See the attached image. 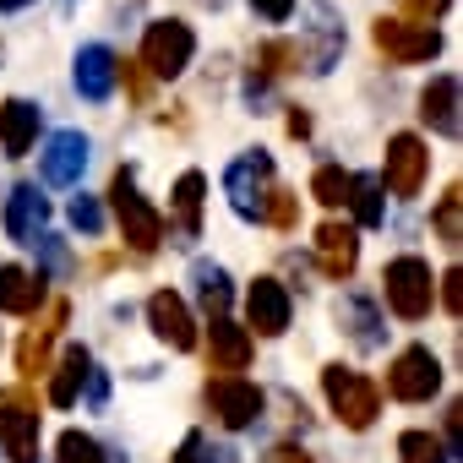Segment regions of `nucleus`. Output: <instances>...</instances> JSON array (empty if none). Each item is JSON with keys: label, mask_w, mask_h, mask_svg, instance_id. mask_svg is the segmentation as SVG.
<instances>
[{"label": "nucleus", "mask_w": 463, "mask_h": 463, "mask_svg": "<svg viewBox=\"0 0 463 463\" xmlns=\"http://www.w3.org/2000/svg\"><path fill=\"white\" fill-rule=\"evenodd\" d=\"M109 207H115L120 235H126V246H131L137 257H153V251L164 246V213L137 191V175H131V169H115V180H109Z\"/></svg>", "instance_id": "1"}, {"label": "nucleus", "mask_w": 463, "mask_h": 463, "mask_svg": "<svg viewBox=\"0 0 463 463\" xmlns=\"http://www.w3.org/2000/svg\"><path fill=\"white\" fill-rule=\"evenodd\" d=\"M322 392H327L333 414H338L349 430H371L376 414H382V387H376L371 376L349 371V365H327V371H322Z\"/></svg>", "instance_id": "2"}, {"label": "nucleus", "mask_w": 463, "mask_h": 463, "mask_svg": "<svg viewBox=\"0 0 463 463\" xmlns=\"http://www.w3.org/2000/svg\"><path fill=\"white\" fill-rule=\"evenodd\" d=\"M382 289H387V311L392 317H403V322H425L430 317L436 284H430V268L420 257H392L382 268Z\"/></svg>", "instance_id": "3"}, {"label": "nucleus", "mask_w": 463, "mask_h": 463, "mask_svg": "<svg viewBox=\"0 0 463 463\" xmlns=\"http://www.w3.org/2000/svg\"><path fill=\"white\" fill-rule=\"evenodd\" d=\"M371 44L392 66H420V61H436L441 55V33L430 23H414V17H376L371 23Z\"/></svg>", "instance_id": "4"}, {"label": "nucleus", "mask_w": 463, "mask_h": 463, "mask_svg": "<svg viewBox=\"0 0 463 463\" xmlns=\"http://www.w3.org/2000/svg\"><path fill=\"white\" fill-rule=\"evenodd\" d=\"M191 55H196V33H191L180 17H158V23H147V33H142V66H147L158 82L180 77V71L191 66Z\"/></svg>", "instance_id": "5"}, {"label": "nucleus", "mask_w": 463, "mask_h": 463, "mask_svg": "<svg viewBox=\"0 0 463 463\" xmlns=\"http://www.w3.org/2000/svg\"><path fill=\"white\" fill-rule=\"evenodd\" d=\"M268 191H273V158H268L262 147H257V153H241L235 164L223 169V196H229V207H235L241 218H251V223H262Z\"/></svg>", "instance_id": "6"}, {"label": "nucleus", "mask_w": 463, "mask_h": 463, "mask_svg": "<svg viewBox=\"0 0 463 463\" xmlns=\"http://www.w3.org/2000/svg\"><path fill=\"white\" fill-rule=\"evenodd\" d=\"M207 409L218 414V425H229V430H246V425H257L262 420V387L257 382H246L241 371H218L213 382H207Z\"/></svg>", "instance_id": "7"}, {"label": "nucleus", "mask_w": 463, "mask_h": 463, "mask_svg": "<svg viewBox=\"0 0 463 463\" xmlns=\"http://www.w3.org/2000/svg\"><path fill=\"white\" fill-rule=\"evenodd\" d=\"M436 387H441V365H436V354H430L425 344H409V349L392 354V365H387V392H392L398 403H430Z\"/></svg>", "instance_id": "8"}, {"label": "nucleus", "mask_w": 463, "mask_h": 463, "mask_svg": "<svg viewBox=\"0 0 463 463\" xmlns=\"http://www.w3.org/2000/svg\"><path fill=\"white\" fill-rule=\"evenodd\" d=\"M0 447L12 463H39V409L28 392H12L0 403Z\"/></svg>", "instance_id": "9"}, {"label": "nucleus", "mask_w": 463, "mask_h": 463, "mask_svg": "<svg viewBox=\"0 0 463 463\" xmlns=\"http://www.w3.org/2000/svg\"><path fill=\"white\" fill-rule=\"evenodd\" d=\"M425 169H430V153H425V142L414 137V131H398L392 142H387V191L392 196H420V185H425Z\"/></svg>", "instance_id": "10"}, {"label": "nucleus", "mask_w": 463, "mask_h": 463, "mask_svg": "<svg viewBox=\"0 0 463 463\" xmlns=\"http://www.w3.org/2000/svg\"><path fill=\"white\" fill-rule=\"evenodd\" d=\"M147 327H153V338H164L169 349H196L191 306H185L175 289H153V295H147Z\"/></svg>", "instance_id": "11"}, {"label": "nucleus", "mask_w": 463, "mask_h": 463, "mask_svg": "<svg viewBox=\"0 0 463 463\" xmlns=\"http://www.w3.org/2000/svg\"><path fill=\"white\" fill-rule=\"evenodd\" d=\"M88 169V137L82 131H55L39 153V175L44 185H77Z\"/></svg>", "instance_id": "12"}, {"label": "nucleus", "mask_w": 463, "mask_h": 463, "mask_svg": "<svg viewBox=\"0 0 463 463\" xmlns=\"http://www.w3.org/2000/svg\"><path fill=\"white\" fill-rule=\"evenodd\" d=\"M317 262H322L327 279H349L354 262H360V229L344 223V218H327L317 229Z\"/></svg>", "instance_id": "13"}, {"label": "nucleus", "mask_w": 463, "mask_h": 463, "mask_svg": "<svg viewBox=\"0 0 463 463\" xmlns=\"http://www.w3.org/2000/svg\"><path fill=\"white\" fill-rule=\"evenodd\" d=\"M246 322L262 333V338H279L289 333V289L279 279H257L246 289Z\"/></svg>", "instance_id": "14"}, {"label": "nucleus", "mask_w": 463, "mask_h": 463, "mask_svg": "<svg viewBox=\"0 0 463 463\" xmlns=\"http://www.w3.org/2000/svg\"><path fill=\"white\" fill-rule=\"evenodd\" d=\"M246 365H251V327L229 322V311L213 317V327H207V371H246Z\"/></svg>", "instance_id": "15"}, {"label": "nucleus", "mask_w": 463, "mask_h": 463, "mask_svg": "<svg viewBox=\"0 0 463 463\" xmlns=\"http://www.w3.org/2000/svg\"><path fill=\"white\" fill-rule=\"evenodd\" d=\"M115 61H120V55H115L109 44H82V50H77V71H71V77H77V93H82L88 104H104V99L115 93V82H120Z\"/></svg>", "instance_id": "16"}, {"label": "nucleus", "mask_w": 463, "mask_h": 463, "mask_svg": "<svg viewBox=\"0 0 463 463\" xmlns=\"http://www.w3.org/2000/svg\"><path fill=\"white\" fill-rule=\"evenodd\" d=\"M44 218H50V196L39 185H17L6 196V213H0V223H6V235L17 246H33V235L44 229Z\"/></svg>", "instance_id": "17"}, {"label": "nucleus", "mask_w": 463, "mask_h": 463, "mask_svg": "<svg viewBox=\"0 0 463 463\" xmlns=\"http://www.w3.org/2000/svg\"><path fill=\"white\" fill-rule=\"evenodd\" d=\"M39 120H44V109L28 104V99H6V104H0V147H6V158H28L33 153Z\"/></svg>", "instance_id": "18"}, {"label": "nucleus", "mask_w": 463, "mask_h": 463, "mask_svg": "<svg viewBox=\"0 0 463 463\" xmlns=\"http://www.w3.org/2000/svg\"><path fill=\"white\" fill-rule=\"evenodd\" d=\"M39 306H44V273L0 262V311L6 317H33Z\"/></svg>", "instance_id": "19"}, {"label": "nucleus", "mask_w": 463, "mask_h": 463, "mask_svg": "<svg viewBox=\"0 0 463 463\" xmlns=\"http://www.w3.org/2000/svg\"><path fill=\"white\" fill-rule=\"evenodd\" d=\"M420 120L436 131V137H458V77H430L425 93H420Z\"/></svg>", "instance_id": "20"}, {"label": "nucleus", "mask_w": 463, "mask_h": 463, "mask_svg": "<svg viewBox=\"0 0 463 463\" xmlns=\"http://www.w3.org/2000/svg\"><path fill=\"white\" fill-rule=\"evenodd\" d=\"M338 327H344V333H349V344H354V349H365V354L387 344V327H382V311H376V306H371L365 295H349V300L338 306Z\"/></svg>", "instance_id": "21"}, {"label": "nucleus", "mask_w": 463, "mask_h": 463, "mask_svg": "<svg viewBox=\"0 0 463 463\" xmlns=\"http://www.w3.org/2000/svg\"><path fill=\"white\" fill-rule=\"evenodd\" d=\"M66 327V300H55V311H50V322L44 327H33L28 338H23V349H17V371L33 382L39 371H50V344H55V333Z\"/></svg>", "instance_id": "22"}, {"label": "nucleus", "mask_w": 463, "mask_h": 463, "mask_svg": "<svg viewBox=\"0 0 463 463\" xmlns=\"http://www.w3.org/2000/svg\"><path fill=\"white\" fill-rule=\"evenodd\" d=\"M88 365H93V354H88L82 344H71V349L61 354V365H55V376H50V403H55V409H71V403H77Z\"/></svg>", "instance_id": "23"}, {"label": "nucleus", "mask_w": 463, "mask_h": 463, "mask_svg": "<svg viewBox=\"0 0 463 463\" xmlns=\"http://www.w3.org/2000/svg\"><path fill=\"white\" fill-rule=\"evenodd\" d=\"M191 279H196V300H202V311H207V317H223L229 300H235V289H229V273L213 268V262H196Z\"/></svg>", "instance_id": "24"}, {"label": "nucleus", "mask_w": 463, "mask_h": 463, "mask_svg": "<svg viewBox=\"0 0 463 463\" xmlns=\"http://www.w3.org/2000/svg\"><path fill=\"white\" fill-rule=\"evenodd\" d=\"M311 39H317V50H306V66H311V71H333V61H338V50H344V28L327 17V6H317Z\"/></svg>", "instance_id": "25"}, {"label": "nucleus", "mask_w": 463, "mask_h": 463, "mask_svg": "<svg viewBox=\"0 0 463 463\" xmlns=\"http://www.w3.org/2000/svg\"><path fill=\"white\" fill-rule=\"evenodd\" d=\"M202 191H207V180H202L196 169H185V175L175 180V218H180L185 235H196V229H202Z\"/></svg>", "instance_id": "26"}, {"label": "nucleus", "mask_w": 463, "mask_h": 463, "mask_svg": "<svg viewBox=\"0 0 463 463\" xmlns=\"http://www.w3.org/2000/svg\"><path fill=\"white\" fill-rule=\"evenodd\" d=\"M349 207H354V223L376 229V223L387 218V202H382V180H371V175H354V180H349Z\"/></svg>", "instance_id": "27"}, {"label": "nucleus", "mask_w": 463, "mask_h": 463, "mask_svg": "<svg viewBox=\"0 0 463 463\" xmlns=\"http://www.w3.org/2000/svg\"><path fill=\"white\" fill-rule=\"evenodd\" d=\"M300 66H306V61H300V44H295V39H273V44L257 50V82L289 77V71H300Z\"/></svg>", "instance_id": "28"}, {"label": "nucleus", "mask_w": 463, "mask_h": 463, "mask_svg": "<svg viewBox=\"0 0 463 463\" xmlns=\"http://www.w3.org/2000/svg\"><path fill=\"white\" fill-rule=\"evenodd\" d=\"M349 169H338V164H322L317 175H311V196L322 202V207H344L349 202Z\"/></svg>", "instance_id": "29"}, {"label": "nucleus", "mask_w": 463, "mask_h": 463, "mask_svg": "<svg viewBox=\"0 0 463 463\" xmlns=\"http://www.w3.org/2000/svg\"><path fill=\"white\" fill-rule=\"evenodd\" d=\"M398 458H403V463H452L447 447H441L430 430H403V436H398Z\"/></svg>", "instance_id": "30"}, {"label": "nucleus", "mask_w": 463, "mask_h": 463, "mask_svg": "<svg viewBox=\"0 0 463 463\" xmlns=\"http://www.w3.org/2000/svg\"><path fill=\"white\" fill-rule=\"evenodd\" d=\"M55 463H109V458H104V447L88 430H66L55 441Z\"/></svg>", "instance_id": "31"}, {"label": "nucleus", "mask_w": 463, "mask_h": 463, "mask_svg": "<svg viewBox=\"0 0 463 463\" xmlns=\"http://www.w3.org/2000/svg\"><path fill=\"white\" fill-rule=\"evenodd\" d=\"M458 207H463V191H458V185H447V191H441V202H436V241H441V246H458V241H463Z\"/></svg>", "instance_id": "32"}, {"label": "nucleus", "mask_w": 463, "mask_h": 463, "mask_svg": "<svg viewBox=\"0 0 463 463\" xmlns=\"http://www.w3.org/2000/svg\"><path fill=\"white\" fill-rule=\"evenodd\" d=\"M262 223H273V229H295V223H300V196L284 191V185H273L268 202H262Z\"/></svg>", "instance_id": "33"}, {"label": "nucleus", "mask_w": 463, "mask_h": 463, "mask_svg": "<svg viewBox=\"0 0 463 463\" xmlns=\"http://www.w3.org/2000/svg\"><path fill=\"white\" fill-rule=\"evenodd\" d=\"M66 218L82 229V235H99L104 229V207L93 202V196H71V207H66Z\"/></svg>", "instance_id": "34"}, {"label": "nucleus", "mask_w": 463, "mask_h": 463, "mask_svg": "<svg viewBox=\"0 0 463 463\" xmlns=\"http://www.w3.org/2000/svg\"><path fill=\"white\" fill-rule=\"evenodd\" d=\"M447 12H452V0H403V17H414V23H436Z\"/></svg>", "instance_id": "35"}, {"label": "nucleus", "mask_w": 463, "mask_h": 463, "mask_svg": "<svg viewBox=\"0 0 463 463\" xmlns=\"http://www.w3.org/2000/svg\"><path fill=\"white\" fill-rule=\"evenodd\" d=\"M441 306H447L452 317L463 311V273H458V268H447V273H441Z\"/></svg>", "instance_id": "36"}, {"label": "nucleus", "mask_w": 463, "mask_h": 463, "mask_svg": "<svg viewBox=\"0 0 463 463\" xmlns=\"http://www.w3.org/2000/svg\"><path fill=\"white\" fill-rule=\"evenodd\" d=\"M251 12L268 17V23H289L295 17V0H251Z\"/></svg>", "instance_id": "37"}, {"label": "nucleus", "mask_w": 463, "mask_h": 463, "mask_svg": "<svg viewBox=\"0 0 463 463\" xmlns=\"http://www.w3.org/2000/svg\"><path fill=\"white\" fill-rule=\"evenodd\" d=\"M447 447H452L447 458H463V403L447 409Z\"/></svg>", "instance_id": "38"}, {"label": "nucleus", "mask_w": 463, "mask_h": 463, "mask_svg": "<svg viewBox=\"0 0 463 463\" xmlns=\"http://www.w3.org/2000/svg\"><path fill=\"white\" fill-rule=\"evenodd\" d=\"M191 463H235V452H229V447H207V441L196 436V452H191Z\"/></svg>", "instance_id": "39"}, {"label": "nucleus", "mask_w": 463, "mask_h": 463, "mask_svg": "<svg viewBox=\"0 0 463 463\" xmlns=\"http://www.w3.org/2000/svg\"><path fill=\"white\" fill-rule=\"evenodd\" d=\"M82 382H88V403H93V409H104V398H109V382H104V371H93V365H88V376H82Z\"/></svg>", "instance_id": "40"}, {"label": "nucleus", "mask_w": 463, "mask_h": 463, "mask_svg": "<svg viewBox=\"0 0 463 463\" xmlns=\"http://www.w3.org/2000/svg\"><path fill=\"white\" fill-rule=\"evenodd\" d=\"M115 71L126 77V88H131V99H142V93H147V77H142V71H137L131 61H115Z\"/></svg>", "instance_id": "41"}, {"label": "nucleus", "mask_w": 463, "mask_h": 463, "mask_svg": "<svg viewBox=\"0 0 463 463\" xmlns=\"http://www.w3.org/2000/svg\"><path fill=\"white\" fill-rule=\"evenodd\" d=\"M262 463H311V452H306V447H289V441H284V447H273V452H268Z\"/></svg>", "instance_id": "42"}, {"label": "nucleus", "mask_w": 463, "mask_h": 463, "mask_svg": "<svg viewBox=\"0 0 463 463\" xmlns=\"http://www.w3.org/2000/svg\"><path fill=\"white\" fill-rule=\"evenodd\" d=\"M289 137H311V115L306 109H289Z\"/></svg>", "instance_id": "43"}, {"label": "nucleus", "mask_w": 463, "mask_h": 463, "mask_svg": "<svg viewBox=\"0 0 463 463\" xmlns=\"http://www.w3.org/2000/svg\"><path fill=\"white\" fill-rule=\"evenodd\" d=\"M23 6H33V0H0V12H23Z\"/></svg>", "instance_id": "44"}]
</instances>
